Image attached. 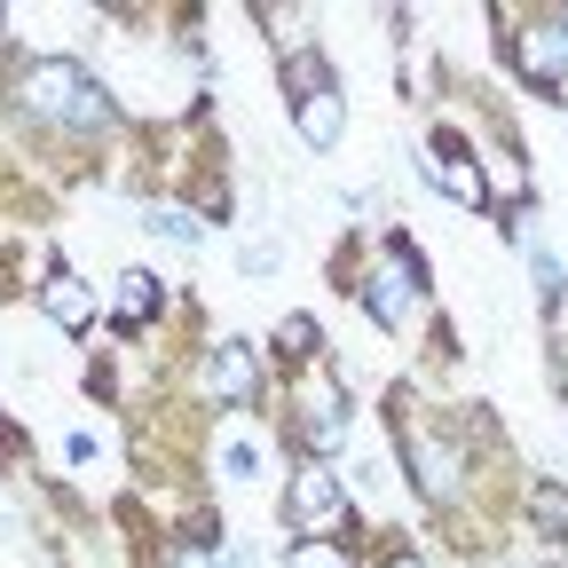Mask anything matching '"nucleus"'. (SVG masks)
<instances>
[{
    "label": "nucleus",
    "mask_w": 568,
    "mask_h": 568,
    "mask_svg": "<svg viewBox=\"0 0 568 568\" xmlns=\"http://www.w3.org/2000/svg\"><path fill=\"white\" fill-rule=\"evenodd\" d=\"M24 111H32V119H48V126H71V134H95V126L111 119L103 88L88 80L80 63H63V55H48V63H32V71H24Z\"/></svg>",
    "instance_id": "f257e3e1"
},
{
    "label": "nucleus",
    "mask_w": 568,
    "mask_h": 568,
    "mask_svg": "<svg viewBox=\"0 0 568 568\" xmlns=\"http://www.w3.org/2000/svg\"><path fill=\"white\" fill-rule=\"evenodd\" d=\"M293 80H301V103H293V126H301V142H308V151H332V142H339V88L324 80V63L316 55H293Z\"/></svg>",
    "instance_id": "f03ea898"
},
{
    "label": "nucleus",
    "mask_w": 568,
    "mask_h": 568,
    "mask_svg": "<svg viewBox=\"0 0 568 568\" xmlns=\"http://www.w3.org/2000/svg\"><path fill=\"white\" fill-rule=\"evenodd\" d=\"M364 301H372V316H379L387 332H403V324L418 316V284H410V268H403V261H379V268H372V293H364Z\"/></svg>",
    "instance_id": "7ed1b4c3"
},
{
    "label": "nucleus",
    "mask_w": 568,
    "mask_h": 568,
    "mask_svg": "<svg viewBox=\"0 0 568 568\" xmlns=\"http://www.w3.org/2000/svg\"><path fill=\"white\" fill-rule=\"evenodd\" d=\"M253 379H261V364H253V347H245V339H222V347L205 355V387L222 395V403H245Z\"/></svg>",
    "instance_id": "20e7f679"
},
{
    "label": "nucleus",
    "mask_w": 568,
    "mask_h": 568,
    "mask_svg": "<svg viewBox=\"0 0 568 568\" xmlns=\"http://www.w3.org/2000/svg\"><path fill=\"white\" fill-rule=\"evenodd\" d=\"M40 301H48V316H55L63 332H80V324L95 316V284H88V276H71V268H55Z\"/></svg>",
    "instance_id": "39448f33"
},
{
    "label": "nucleus",
    "mask_w": 568,
    "mask_h": 568,
    "mask_svg": "<svg viewBox=\"0 0 568 568\" xmlns=\"http://www.w3.org/2000/svg\"><path fill=\"white\" fill-rule=\"evenodd\" d=\"M418 166H426V182L450 190L458 205H481V197H489V174H481V166H466V159H450V151H426Z\"/></svg>",
    "instance_id": "423d86ee"
},
{
    "label": "nucleus",
    "mask_w": 568,
    "mask_h": 568,
    "mask_svg": "<svg viewBox=\"0 0 568 568\" xmlns=\"http://www.w3.org/2000/svg\"><path fill=\"white\" fill-rule=\"evenodd\" d=\"M410 466H418V489L426 497H450L458 489V450L435 443V435H410Z\"/></svg>",
    "instance_id": "0eeeda50"
},
{
    "label": "nucleus",
    "mask_w": 568,
    "mask_h": 568,
    "mask_svg": "<svg viewBox=\"0 0 568 568\" xmlns=\"http://www.w3.org/2000/svg\"><path fill=\"white\" fill-rule=\"evenodd\" d=\"M293 514H301L308 529H324V521L339 514V481H332L324 466H301V474H293Z\"/></svg>",
    "instance_id": "6e6552de"
},
{
    "label": "nucleus",
    "mask_w": 568,
    "mask_h": 568,
    "mask_svg": "<svg viewBox=\"0 0 568 568\" xmlns=\"http://www.w3.org/2000/svg\"><path fill=\"white\" fill-rule=\"evenodd\" d=\"M111 316H119L126 332H134V324H151V316H159V276H151V268H126V276H119V293H111Z\"/></svg>",
    "instance_id": "1a4fd4ad"
},
{
    "label": "nucleus",
    "mask_w": 568,
    "mask_h": 568,
    "mask_svg": "<svg viewBox=\"0 0 568 568\" xmlns=\"http://www.w3.org/2000/svg\"><path fill=\"white\" fill-rule=\"evenodd\" d=\"M521 71L560 80V71H568V32H560V24H529V32H521Z\"/></svg>",
    "instance_id": "9d476101"
},
{
    "label": "nucleus",
    "mask_w": 568,
    "mask_h": 568,
    "mask_svg": "<svg viewBox=\"0 0 568 568\" xmlns=\"http://www.w3.org/2000/svg\"><path fill=\"white\" fill-rule=\"evenodd\" d=\"M151 237H166V245L197 253V245H205V222H197L190 205H151Z\"/></svg>",
    "instance_id": "9b49d317"
},
{
    "label": "nucleus",
    "mask_w": 568,
    "mask_h": 568,
    "mask_svg": "<svg viewBox=\"0 0 568 568\" xmlns=\"http://www.w3.org/2000/svg\"><path fill=\"white\" fill-rule=\"evenodd\" d=\"M308 443H316V450H339V443H347V410H339L332 395L308 403Z\"/></svg>",
    "instance_id": "f8f14e48"
},
{
    "label": "nucleus",
    "mask_w": 568,
    "mask_h": 568,
    "mask_svg": "<svg viewBox=\"0 0 568 568\" xmlns=\"http://www.w3.org/2000/svg\"><path fill=\"white\" fill-rule=\"evenodd\" d=\"M222 466H230V481H253V466H261V450H253V443L237 435V443L222 450Z\"/></svg>",
    "instance_id": "ddd939ff"
},
{
    "label": "nucleus",
    "mask_w": 568,
    "mask_h": 568,
    "mask_svg": "<svg viewBox=\"0 0 568 568\" xmlns=\"http://www.w3.org/2000/svg\"><path fill=\"white\" fill-rule=\"evenodd\" d=\"M293 568H347V552H332V545H316V537H308V545L293 552Z\"/></svg>",
    "instance_id": "4468645a"
},
{
    "label": "nucleus",
    "mask_w": 568,
    "mask_h": 568,
    "mask_svg": "<svg viewBox=\"0 0 568 568\" xmlns=\"http://www.w3.org/2000/svg\"><path fill=\"white\" fill-rule=\"evenodd\" d=\"M284 339H293V347L308 355V347H316V324H308V316H284Z\"/></svg>",
    "instance_id": "2eb2a0df"
},
{
    "label": "nucleus",
    "mask_w": 568,
    "mask_h": 568,
    "mask_svg": "<svg viewBox=\"0 0 568 568\" xmlns=\"http://www.w3.org/2000/svg\"><path fill=\"white\" fill-rule=\"evenodd\" d=\"M222 568H253V552H230V560H222Z\"/></svg>",
    "instance_id": "dca6fc26"
},
{
    "label": "nucleus",
    "mask_w": 568,
    "mask_h": 568,
    "mask_svg": "<svg viewBox=\"0 0 568 568\" xmlns=\"http://www.w3.org/2000/svg\"><path fill=\"white\" fill-rule=\"evenodd\" d=\"M0 537H9V514H0Z\"/></svg>",
    "instance_id": "f3484780"
},
{
    "label": "nucleus",
    "mask_w": 568,
    "mask_h": 568,
    "mask_svg": "<svg viewBox=\"0 0 568 568\" xmlns=\"http://www.w3.org/2000/svg\"><path fill=\"white\" fill-rule=\"evenodd\" d=\"M395 568H418V560H395Z\"/></svg>",
    "instance_id": "a211bd4d"
},
{
    "label": "nucleus",
    "mask_w": 568,
    "mask_h": 568,
    "mask_svg": "<svg viewBox=\"0 0 568 568\" xmlns=\"http://www.w3.org/2000/svg\"><path fill=\"white\" fill-rule=\"evenodd\" d=\"M560 24H568V17H560Z\"/></svg>",
    "instance_id": "6ab92c4d"
}]
</instances>
